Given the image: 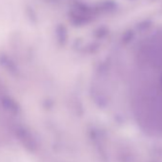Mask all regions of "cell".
<instances>
[{"label":"cell","mask_w":162,"mask_h":162,"mask_svg":"<svg viewBox=\"0 0 162 162\" xmlns=\"http://www.w3.org/2000/svg\"><path fill=\"white\" fill-rule=\"evenodd\" d=\"M15 135L17 136V138L19 139V141H21V143L26 148H28V149H32L33 147V139L31 137L30 133H27L26 130L22 129V128H17V129H15Z\"/></svg>","instance_id":"obj_1"},{"label":"cell","mask_w":162,"mask_h":162,"mask_svg":"<svg viewBox=\"0 0 162 162\" xmlns=\"http://www.w3.org/2000/svg\"><path fill=\"white\" fill-rule=\"evenodd\" d=\"M1 102H2V105L4 106L5 109L10 111L11 113H16L18 112V106H17V104L13 101V99L8 97V96H4V97H2Z\"/></svg>","instance_id":"obj_2"}]
</instances>
